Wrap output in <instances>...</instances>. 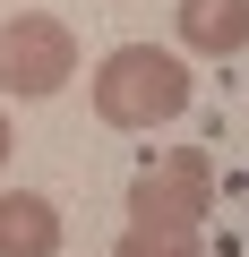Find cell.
Segmentation results:
<instances>
[{
    "label": "cell",
    "instance_id": "obj_1",
    "mask_svg": "<svg viewBox=\"0 0 249 257\" xmlns=\"http://www.w3.org/2000/svg\"><path fill=\"white\" fill-rule=\"evenodd\" d=\"M189 94H198V77L163 43H120L95 69V120L103 128H163V120L189 111Z\"/></svg>",
    "mask_w": 249,
    "mask_h": 257
},
{
    "label": "cell",
    "instance_id": "obj_7",
    "mask_svg": "<svg viewBox=\"0 0 249 257\" xmlns=\"http://www.w3.org/2000/svg\"><path fill=\"white\" fill-rule=\"evenodd\" d=\"M0 163H9V111H0Z\"/></svg>",
    "mask_w": 249,
    "mask_h": 257
},
{
    "label": "cell",
    "instance_id": "obj_3",
    "mask_svg": "<svg viewBox=\"0 0 249 257\" xmlns=\"http://www.w3.org/2000/svg\"><path fill=\"white\" fill-rule=\"evenodd\" d=\"M77 77V35L43 9H18L9 26H0V86H9L18 103H43Z\"/></svg>",
    "mask_w": 249,
    "mask_h": 257
},
{
    "label": "cell",
    "instance_id": "obj_5",
    "mask_svg": "<svg viewBox=\"0 0 249 257\" xmlns=\"http://www.w3.org/2000/svg\"><path fill=\"white\" fill-rule=\"evenodd\" d=\"M181 43L206 60H232L249 43V0H181Z\"/></svg>",
    "mask_w": 249,
    "mask_h": 257
},
{
    "label": "cell",
    "instance_id": "obj_6",
    "mask_svg": "<svg viewBox=\"0 0 249 257\" xmlns=\"http://www.w3.org/2000/svg\"><path fill=\"white\" fill-rule=\"evenodd\" d=\"M112 257H206V240L198 231H155V223H129L112 240Z\"/></svg>",
    "mask_w": 249,
    "mask_h": 257
},
{
    "label": "cell",
    "instance_id": "obj_4",
    "mask_svg": "<svg viewBox=\"0 0 249 257\" xmlns=\"http://www.w3.org/2000/svg\"><path fill=\"white\" fill-rule=\"evenodd\" d=\"M0 257H60V206L43 189H0Z\"/></svg>",
    "mask_w": 249,
    "mask_h": 257
},
{
    "label": "cell",
    "instance_id": "obj_2",
    "mask_svg": "<svg viewBox=\"0 0 249 257\" xmlns=\"http://www.w3.org/2000/svg\"><path fill=\"white\" fill-rule=\"evenodd\" d=\"M129 214L155 223V231H198V223L215 214V155H206V146L155 155V163L129 180Z\"/></svg>",
    "mask_w": 249,
    "mask_h": 257
}]
</instances>
